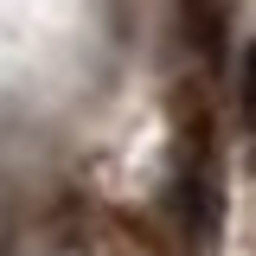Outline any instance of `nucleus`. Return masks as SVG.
I'll return each mask as SVG.
<instances>
[{
    "label": "nucleus",
    "mask_w": 256,
    "mask_h": 256,
    "mask_svg": "<svg viewBox=\"0 0 256 256\" xmlns=\"http://www.w3.org/2000/svg\"><path fill=\"white\" fill-rule=\"evenodd\" d=\"M244 128L256 134V45L244 52Z\"/></svg>",
    "instance_id": "f257e3e1"
}]
</instances>
